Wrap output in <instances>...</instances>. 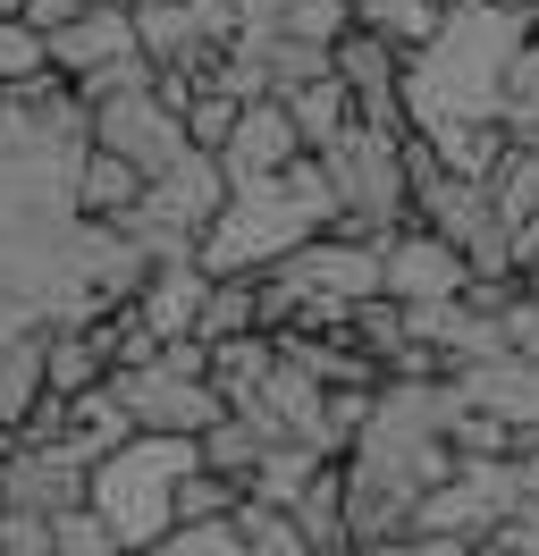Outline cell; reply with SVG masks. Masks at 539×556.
<instances>
[{
    "instance_id": "obj_30",
    "label": "cell",
    "mask_w": 539,
    "mask_h": 556,
    "mask_svg": "<svg viewBox=\"0 0 539 556\" xmlns=\"http://www.w3.org/2000/svg\"><path fill=\"white\" fill-rule=\"evenodd\" d=\"M228 127H236V102H228V93H195V102H186V143H195V152H220Z\"/></svg>"
},
{
    "instance_id": "obj_7",
    "label": "cell",
    "mask_w": 539,
    "mask_h": 556,
    "mask_svg": "<svg viewBox=\"0 0 539 556\" xmlns=\"http://www.w3.org/2000/svg\"><path fill=\"white\" fill-rule=\"evenodd\" d=\"M262 278H278L296 304H337V313H354V304H371V295H379V244L329 228V237L296 244V253H287L278 270H262Z\"/></svg>"
},
{
    "instance_id": "obj_1",
    "label": "cell",
    "mask_w": 539,
    "mask_h": 556,
    "mask_svg": "<svg viewBox=\"0 0 539 556\" xmlns=\"http://www.w3.org/2000/svg\"><path fill=\"white\" fill-rule=\"evenodd\" d=\"M523 35H531V17H505L489 0L447 9V26L404 60V118H413V136L505 118V60H514Z\"/></svg>"
},
{
    "instance_id": "obj_40",
    "label": "cell",
    "mask_w": 539,
    "mask_h": 556,
    "mask_svg": "<svg viewBox=\"0 0 539 556\" xmlns=\"http://www.w3.org/2000/svg\"><path fill=\"white\" fill-rule=\"evenodd\" d=\"M0 464H9V455H0Z\"/></svg>"
},
{
    "instance_id": "obj_16",
    "label": "cell",
    "mask_w": 539,
    "mask_h": 556,
    "mask_svg": "<svg viewBox=\"0 0 539 556\" xmlns=\"http://www.w3.org/2000/svg\"><path fill=\"white\" fill-rule=\"evenodd\" d=\"M438 26H447V0H354V35L388 42L397 60H413Z\"/></svg>"
},
{
    "instance_id": "obj_18",
    "label": "cell",
    "mask_w": 539,
    "mask_h": 556,
    "mask_svg": "<svg viewBox=\"0 0 539 556\" xmlns=\"http://www.w3.org/2000/svg\"><path fill=\"white\" fill-rule=\"evenodd\" d=\"M422 143H430V161L447 177H489L505 161V143H514V136H505V118H472V127H430Z\"/></svg>"
},
{
    "instance_id": "obj_2",
    "label": "cell",
    "mask_w": 539,
    "mask_h": 556,
    "mask_svg": "<svg viewBox=\"0 0 539 556\" xmlns=\"http://www.w3.org/2000/svg\"><path fill=\"white\" fill-rule=\"evenodd\" d=\"M329 228H337V203H329L321 161H296L287 177H245V186H228V203H220L211 237H202V270L211 278H262L296 244L329 237Z\"/></svg>"
},
{
    "instance_id": "obj_37",
    "label": "cell",
    "mask_w": 539,
    "mask_h": 556,
    "mask_svg": "<svg viewBox=\"0 0 539 556\" xmlns=\"http://www.w3.org/2000/svg\"><path fill=\"white\" fill-rule=\"evenodd\" d=\"M67 9H135V0H67Z\"/></svg>"
},
{
    "instance_id": "obj_36",
    "label": "cell",
    "mask_w": 539,
    "mask_h": 556,
    "mask_svg": "<svg viewBox=\"0 0 539 556\" xmlns=\"http://www.w3.org/2000/svg\"><path fill=\"white\" fill-rule=\"evenodd\" d=\"M472 556H514V548H505V540H472Z\"/></svg>"
},
{
    "instance_id": "obj_27",
    "label": "cell",
    "mask_w": 539,
    "mask_h": 556,
    "mask_svg": "<svg viewBox=\"0 0 539 556\" xmlns=\"http://www.w3.org/2000/svg\"><path fill=\"white\" fill-rule=\"evenodd\" d=\"M236 506H245V489H228L220 472H202V464L177 481V531H186V522H228Z\"/></svg>"
},
{
    "instance_id": "obj_34",
    "label": "cell",
    "mask_w": 539,
    "mask_h": 556,
    "mask_svg": "<svg viewBox=\"0 0 539 556\" xmlns=\"http://www.w3.org/2000/svg\"><path fill=\"white\" fill-rule=\"evenodd\" d=\"M505 136H514V143H531V152H539V102H531V110H505Z\"/></svg>"
},
{
    "instance_id": "obj_25",
    "label": "cell",
    "mask_w": 539,
    "mask_h": 556,
    "mask_svg": "<svg viewBox=\"0 0 539 556\" xmlns=\"http://www.w3.org/2000/svg\"><path fill=\"white\" fill-rule=\"evenodd\" d=\"M51 76V42L34 35L26 17H0V93H26Z\"/></svg>"
},
{
    "instance_id": "obj_24",
    "label": "cell",
    "mask_w": 539,
    "mask_h": 556,
    "mask_svg": "<svg viewBox=\"0 0 539 556\" xmlns=\"http://www.w3.org/2000/svg\"><path fill=\"white\" fill-rule=\"evenodd\" d=\"M270 363H278L270 338H220V346H211V388H220L228 405H245V396L270 380Z\"/></svg>"
},
{
    "instance_id": "obj_6",
    "label": "cell",
    "mask_w": 539,
    "mask_h": 556,
    "mask_svg": "<svg viewBox=\"0 0 539 556\" xmlns=\"http://www.w3.org/2000/svg\"><path fill=\"white\" fill-rule=\"evenodd\" d=\"M93 152H110V161H127L143 186L161 169H177L195 143H186V118L152 93V85H135V93H110V102H93Z\"/></svg>"
},
{
    "instance_id": "obj_32",
    "label": "cell",
    "mask_w": 539,
    "mask_h": 556,
    "mask_svg": "<svg viewBox=\"0 0 539 556\" xmlns=\"http://www.w3.org/2000/svg\"><path fill=\"white\" fill-rule=\"evenodd\" d=\"M220 9H228L236 35H278L287 26V0H220Z\"/></svg>"
},
{
    "instance_id": "obj_5",
    "label": "cell",
    "mask_w": 539,
    "mask_h": 556,
    "mask_svg": "<svg viewBox=\"0 0 539 556\" xmlns=\"http://www.w3.org/2000/svg\"><path fill=\"white\" fill-rule=\"evenodd\" d=\"M110 396H118L135 439H202L211 421L228 414V396L211 388V371H177L168 354L135 363V371H110Z\"/></svg>"
},
{
    "instance_id": "obj_12",
    "label": "cell",
    "mask_w": 539,
    "mask_h": 556,
    "mask_svg": "<svg viewBox=\"0 0 539 556\" xmlns=\"http://www.w3.org/2000/svg\"><path fill=\"white\" fill-rule=\"evenodd\" d=\"M202 295H211V270H202V262H168V270L143 278V295H135L127 313L152 329V346H177V338H195Z\"/></svg>"
},
{
    "instance_id": "obj_23",
    "label": "cell",
    "mask_w": 539,
    "mask_h": 556,
    "mask_svg": "<svg viewBox=\"0 0 539 556\" xmlns=\"http://www.w3.org/2000/svg\"><path fill=\"white\" fill-rule=\"evenodd\" d=\"M480 186H489V203H498L505 228H531L539 219V152L531 143H505V161L480 177Z\"/></svg>"
},
{
    "instance_id": "obj_22",
    "label": "cell",
    "mask_w": 539,
    "mask_h": 556,
    "mask_svg": "<svg viewBox=\"0 0 539 556\" xmlns=\"http://www.w3.org/2000/svg\"><path fill=\"white\" fill-rule=\"evenodd\" d=\"M321 464H337V455L296 447V439H287V447H270V455H262V472H253V489H245V497H253V506H270V515H287L303 489H312V472H321Z\"/></svg>"
},
{
    "instance_id": "obj_20",
    "label": "cell",
    "mask_w": 539,
    "mask_h": 556,
    "mask_svg": "<svg viewBox=\"0 0 539 556\" xmlns=\"http://www.w3.org/2000/svg\"><path fill=\"white\" fill-rule=\"evenodd\" d=\"M195 338L202 346H220V338H262V278H211Z\"/></svg>"
},
{
    "instance_id": "obj_11",
    "label": "cell",
    "mask_w": 539,
    "mask_h": 556,
    "mask_svg": "<svg viewBox=\"0 0 539 556\" xmlns=\"http://www.w3.org/2000/svg\"><path fill=\"white\" fill-rule=\"evenodd\" d=\"M296 161H312V152H303L287 102H245V110H236L228 143H220V169H228V186H245V177H287Z\"/></svg>"
},
{
    "instance_id": "obj_39",
    "label": "cell",
    "mask_w": 539,
    "mask_h": 556,
    "mask_svg": "<svg viewBox=\"0 0 539 556\" xmlns=\"http://www.w3.org/2000/svg\"><path fill=\"white\" fill-rule=\"evenodd\" d=\"M346 556H363V548H346Z\"/></svg>"
},
{
    "instance_id": "obj_8",
    "label": "cell",
    "mask_w": 539,
    "mask_h": 556,
    "mask_svg": "<svg viewBox=\"0 0 539 556\" xmlns=\"http://www.w3.org/2000/svg\"><path fill=\"white\" fill-rule=\"evenodd\" d=\"M464 278H472L464 253L447 237H430L422 219H404L397 237L379 244V295H388V304H455Z\"/></svg>"
},
{
    "instance_id": "obj_3",
    "label": "cell",
    "mask_w": 539,
    "mask_h": 556,
    "mask_svg": "<svg viewBox=\"0 0 539 556\" xmlns=\"http://www.w3.org/2000/svg\"><path fill=\"white\" fill-rule=\"evenodd\" d=\"M195 472V439H127L118 455H101L93 464V489H85V506H93L110 531H118V548H152L177 531V481Z\"/></svg>"
},
{
    "instance_id": "obj_38",
    "label": "cell",
    "mask_w": 539,
    "mask_h": 556,
    "mask_svg": "<svg viewBox=\"0 0 539 556\" xmlns=\"http://www.w3.org/2000/svg\"><path fill=\"white\" fill-rule=\"evenodd\" d=\"M531 35H539V17H531Z\"/></svg>"
},
{
    "instance_id": "obj_10",
    "label": "cell",
    "mask_w": 539,
    "mask_h": 556,
    "mask_svg": "<svg viewBox=\"0 0 539 556\" xmlns=\"http://www.w3.org/2000/svg\"><path fill=\"white\" fill-rule=\"evenodd\" d=\"M337 85L354 93V118L379 127V136H413V118H404V60L388 42L371 35H346L337 42Z\"/></svg>"
},
{
    "instance_id": "obj_4",
    "label": "cell",
    "mask_w": 539,
    "mask_h": 556,
    "mask_svg": "<svg viewBox=\"0 0 539 556\" xmlns=\"http://www.w3.org/2000/svg\"><path fill=\"white\" fill-rule=\"evenodd\" d=\"M321 177H329V203H337V228L346 237H371L388 244L413 219V186H404V136H379V127H346L329 152H312Z\"/></svg>"
},
{
    "instance_id": "obj_28",
    "label": "cell",
    "mask_w": 539,
    "mask_h": 556,
    "mask_svg": "<svg viewBox=\"0 0 539 556\" xmlns=\"http://www.w3.org/2000/svg\"><path fill=\"white\" fill-rule=\"evenodd\" d=\"M278 35H303V42H321V51H337V42L354 35V0H287V26Z\"/></svg>"
},
{
    "instance_id": "obj_13",
    "label": "cell",
    "mask_w": 539,
    "mask_h": 556,
    "mask_svg": "<svg viewBox=\"0 0 539 556\" xmlns=\"http://www.w3.org/2000/svg\"><path fill=\"white\" fill-rule=\"evenodd\" d=\"M93 388H110V338H101V320L42 329V396H93Z\"/></svg>"
},
{
    "instance_id": "obj_31",
    "label": "cell",
    "mask_w": 539,
    "mask_h": 556,
    "mask_svg": "<svg viewBox=\"0 0 539 556\" xmlns=\"http://www.w3.org/2000/svg\"><path fill=\"white\" fill-rule=\"evenodd\" d=\"M531 102H539V35H523L505 60V110H531Z\"/></svg>"
},
{
    "instance_id": "obj_21",
    "label": "cell",
    "mask_w": 539,
    "mask_h": 556,
    "mask_svg": "<svg viewBox=\"0 0 539 556\" xmlns=\"http://www.w3.org/2000/svg\"><path fill=\"white\" fill-rule=\"evenodd\" d=\"M287 118H296L303 152H329L346 127H354V93L337 85V76H321V85H303V93H287Z\"/></svg>"
},
{
    "instance_id": "obj_26",
    "label": "cell",
    "mask_w": 539,
    "mask_h": 556,
    "mask_svg": "<svg viewBox=\"0 0 539 556\" xmlns=\"http://www.w3.org/2000/svg\"><path fill=\"white\" fill-rule=\"evenodd\" d=\"M228 531H236V548H245V556H312V548L296 540V522L270 515V506H253V497L228 515Z\"/></svg>"
},
{
    "instance_id": "obj_33",
    "label": "cell",
    "mask_w": 539,
    "mask_h": 556,
    "mask_svg": "<svg viewBox=\"0 0 539 556\" xmlns=\"http://www.w3.org/2000/svg\"><path fill=\"white\" fill-rule=\"evenodd\" d=\"M363 556H472V540H447V531H404V540L363 548Z\"/></svg>"
},
{
    "instance_id": "obj_17",
    "label": "cell",
    "mask_w": 539,
    "mask_h": 556,
    "mask_svg": "<svg viewBox=\"0 0 539 556\" xmlns=\"http://www.w3.org/2000/svg\"><path fill=\"white\" fill-rule=\"evenodd\" d=\"M262 455H270V439H262V430H253L245 414H220V421H211V430L195 439V464H202V472H220L228 489H253Z\"/></svg>"
},
{
    "instance_id": "obj_15",
    "label": "cell",
    "mask_w": 539,
    "mask_h": 556,
    "mask_svg": "<svg viewBox=\"0 0 539 556\" xmlns=\"http://www.w3.org/2000/svg\"><path fill=\"white\" fill-rule=\"evenodd\" d=\"M287 522H296V540L312 556H346V548H354V540H346V464H321L312 489L287 506Z\"/></svg>"
},
{
    "instance_id": "obj_29",
    "label": "cell",
    "mask_w": 539,
    "mask_h": 556,
    "mask_svg": "<svg viewBox=\"0 0 539 556\" xmlns=\"http://www.w3.org/2000/svg\"><path fill=\"white\" fill-rule=\"evenodd\" d=\"M51 556H127V548H118V531H110L93 506H67V515L51 522Z\"/></svg>"
},
{
    "instance_id": "obj_9",
    "label": "cell",
    "mask_w": 539,
    "mask_h": 556,
    "mask_svg": "<svg viewBox=\"0 0 539 556\" xmlns=\"http://www.w3.org/2000/svg\"><path fill=\"white\" fill-rule=\"evenodd\" d=\"M85 489H93V464L76 447H9V464H0V506L9 515H42V522H60L67 506H85Z\"/></svg>"
},
{
    "instance_id": "obj_14",
    "label": "cell",
    "mask_w": 539,
    "mask_h": 556,
    "mask_svg": "<svg viewBox=\"0 0 539 556\" xmlns=\"http://www.w3.org/2000/svg\"><path fill=\"white\" fill-rule=\"evenodd\" d=\"M135 203H143V177H135L127 161H110V152H85V161H76V219L127 228Z\"/></svg>"
},
{
    "instance_id": "obj_19",
    "label": "cell",
    "mask_w": 539,
    "mask_h": 556,
    "mask_svg": "<svg viewBox=\"0 0 539 556\" xmlns=\"http://www.w3.org/2000/svg\"><path fill=\"white\" fill-rule=\"evenodd\" d=\"M34 405H42V329H17L0 338V430H17Z\"/></svg>"
},
{
    "instance_id": "obj_35",
    "label": "cell",
    "mask_w": 539,
    "mask_h": 556,
    "mask_svg": "<svg viewBox=\"0 0 539 556\" xmlns=\"http://www.w3.org/2000/svg\"><path fill=\"white\" fill-rule=\"evenodd\" d=\"M489 9H505V17H539V0H489Z\"/></svg>"
}]
</instances>
